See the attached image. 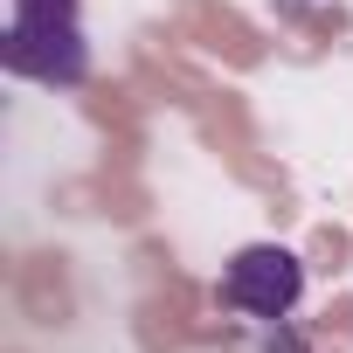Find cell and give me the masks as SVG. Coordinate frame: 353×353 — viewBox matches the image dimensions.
Masks as SVG:
<instances>
[{"label": "cell", "instance_id": "cell-2", "mask_svg": "<svg viewBox=\"0 0 353 353\" xmlns=\"http://www.w3.org/2000/svg\"><path fill=\"white\" fill-rule=\"evenodd\" d=\"M222 298L250 319H284L298 298H305V263L284 250V243H250L229 256L222 270Z\"/></svg>", "mask_w": 353, "mask_h": 353}, {"label": "cell", "instance_id": "cell-1", "mask_svg": "<svg viewBox=\"0 0 353 353\" xmlns=\"http://www.w3.org/2000/svg\"><path fill=\"white\" fill-rule=\"evenodd\" d=\"M0 63L35 83H83L90 49L77 0H8V35H0Z\"/></svg>", "mask_w": 353, "mask_h": 353}]
</instances>
